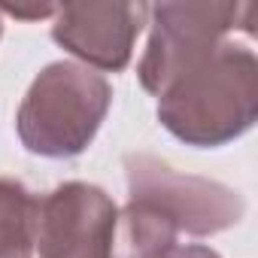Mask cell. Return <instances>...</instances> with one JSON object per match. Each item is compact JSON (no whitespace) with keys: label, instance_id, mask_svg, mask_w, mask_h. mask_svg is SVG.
Segmentation results:
<instances>
[{"label":"cell","instance_id":"obj_7","mask_svg":"<svg viewBox=\"0 0 258 258\" xmlns=\"http://www.w3.org/2000/svg\"><path fill=\"white\" fill-rule=\"evenodd\" d=\"M176 225L143 201H127L115 216L112 258H167L176 249Z\"/></svg>","mask_w":258,"mask_h":258},{"label":"cell","instance_id":"obj_6","mask_svg":"<svg viewBox=\"0 0 258 258\" xmlns=\"http://www.w3.org/2000/svg\"><path fill=\"white\" fill-rule=\"evenodd\" d=\"M149 4L131 0H79L61 4L52 19V40L97 73H121L146 28Z\"/></svg>","mask_w":258,"mask_h":258},{"label":"cell","instance_id":"obj_8","mask_svg":"<svg viewBox=\"0 0 258 258\" xmlns=\"http://www.w3.org/2000/svg\"><path fill=\"white\" fill-rule=\"evenodd\" d=\"M37 204L25 182L0 176V258H34Z\"/></svg>","mask_w":258,"mask_h":258},{"label":"cell","instance_id":"obj_11","mask_svg":"<svg viewBox=\"0 0 258 258\" xmlns=\"http://www.w3.org/2000/svg\"><path fill=\"white\" fill-rule=\"evenodd\" d=\"M0 37H4V16H0Z\"/></svg>","mask_w":258,"mask_h":258},{"label":"cell","instance_id":"obj_3","mask_svg":"<svg viewBox=\"0 0 258 258\" xmlns=\"http://www.w3.org/2000/svg\"><path fill=\"white\" fill-rule=\"evenodd\" d=\"M252 13L255 7L249 4H213V0L149 7V43L137 64L143 91L161 97L179 76L210 58L225 40H231L237 28L252 37Z\"/></svg>","mask_w":258,"mask_h":258},{"label":"cell","instance_id":"obj_4","mask_svg":"<svg viewBox=\"0 0 258 258\" xmlns=\"http://www.w3.org/2000/svg\"><path fill=\"white\" fill-rule=\"evenodd\" d=\"M124 176L131 201H143L161 210L179 234L185 231L191 237H213L240 225L246 213L243 198L225 182L179 173L164 158L149 152L124 155Z\"/></svg>","mask_w":258,"mask_h":258},{"label":"cell","instance_id":"obj_2","mask_svg":"<svg viewBox=\"0 0 258 258\" xmlns=\"http://www.w3.org/2000/svg\"><path fill=\"white\" fill-rule=\"evenodd\" d=\"M112 106V85L79 61L46 64L22 97L16 131L22 146L40 158L82 155Z\"/></svg>","mask_w":258,"mask_h":258},{"label":"cell","instance_id":"obj_9","mask_svg":"<svg viewBox=\"0 0 258 258\" xmlns=\"http://www.w3.org/2000/svg\"><path fill=\"white\" fill-rule=\"evenodd\" d=\"M58 7L55 4H37V7H19V4H0V16H13L25 22H40V19H55Z\"/></svg>","mask_w":258,"mask_h":258},{"label":"cell","instance_id":"obj_1","mask_svg":"<svg viewBox=\"0 0 258 258\" xmlns=\"http://www.w3.org/2000/svg\"><path fill=\"white\" fill-rule=\"evenodd\" d=\"M258 118V58L252 46L225 40L210 58L158 97V121L195 149L240 140Z\"/></svg>","mask_w":258,"mask_h":258},{"label":"cell","instance_id":"obj_10","mask_svg":"<svg viewBox=\"0 0 258 258\" xmlns=\"http://www.w3.org/2000/svg\"><path fill=\"white\" fill-rule=\"evenodd\" d=\"M167 258H222L216 249L210 246H201V243H188V246H176Z\"/></svg>","mask_w":258,"mask_h":258},{"label":"cell","instance_id":"obj_5","mask_svg":"<svg viewBox=\"0 0 258 258\" xmlns=\"http://www.w3.org/2000/svg\"><path fill=\"white\" fill-rule=\"evenodd\" d=\"M118 207L91 182L70 179L37 204V258H112Z\"/></svg>","mask_w":258,"mask_h":258}]
</instances>
